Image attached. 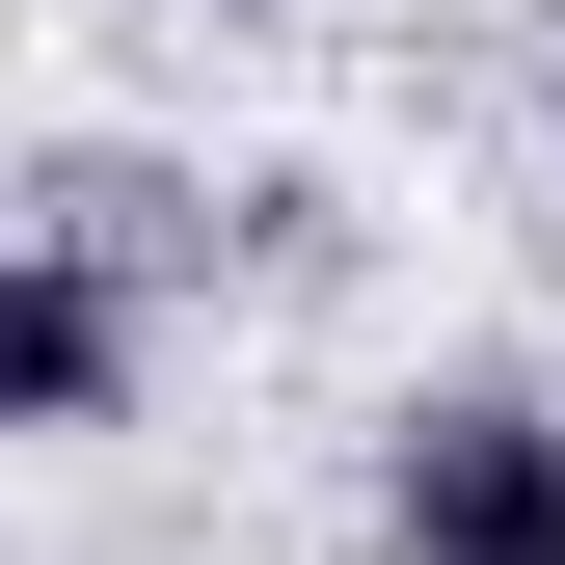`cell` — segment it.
<instances>
[{"instance_id":"cell-2","label":"cell","mask_w":565,"mask_h":565,"mask_svg":"<svg viewBox=\"0 0 565 565\" xmlns=\"http://www.w3.org/2000/svg\"><path fill=\"white\" fill-rule=\"evenodd\" d=\"M135 404V269L108 216H28V269H0V431H108Z\"/></svg>"},{"instance_id":"cell-1","label":"cell","mask_w":565,"mask_h":565,"mask_svg":"<svg viewBox=\"0 0 565 565\" xmlns=\"http://www.w3.org/2000/svg\"><path fill=\"white\" fill-rule=\"evenodd\" d=\"M377 512H404V565H565V404H512V377L404 404Z\"/></svg>"},{"instance_id":"cell-3","label":"cell","mask_w":565,"mask_h":565,"mask_svg":"<svg viewBox=\"0 0 565 565\" xmlns=\"http://www.w3.org/2000/svg\"><path fill=\"white\" fill-rule=\"evenodd\" d=\"M216 28H243V0H216Z\"/></svg>"}]
</instances>
